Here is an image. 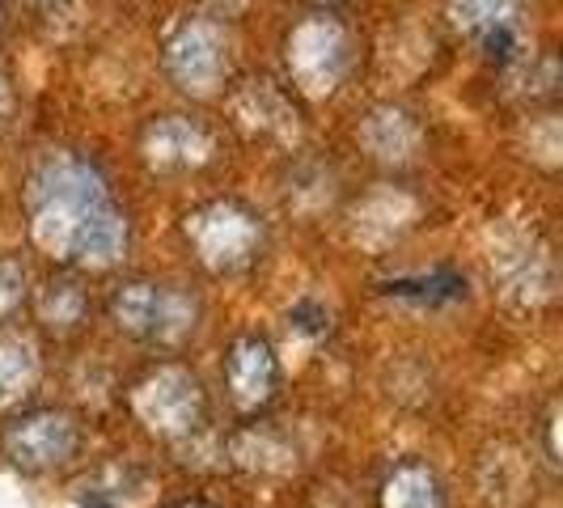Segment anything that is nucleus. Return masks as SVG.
<instances>
[{"label": "nucleus", "instance_id": "nucleus-1", "mask_svg": "<svg viewBox=\"0 0 563 508\" xmlns=\"http://www.w3.org/2000/svg\"><path fill=\"white\" fill-rule=\"evenodd\" d=\"M30 233L52 258L111 267L128 251V217L107 191V178L73 153H52L30 178Z\"/></svg>", "mask_w": 563, "mask_h": 508}, {"label": "nucleus", "instance_id": "nucleus-2", "mask_svg": "<svg viewBox=\"0 0 563 508\" xmlns=\"http://www.w3.org/2000/svg\"><path fill=\"white\" fill-rule=\"evenodd\" d=\"M187 242L196 258L217 272V276H233L242 267H251L263 246V225L251 208L233 203V199H217V203H203L187 217Z\"/></svg>", "mask_w": 563, "mask_h": 508}, {"label": "nucleus", "instance_id": "nucleus-3", "mask_svg": "<svg viewBox=\"0 0 563 508\" xmlns=\"http://www.w3.org/2000/svg\"><path fill=\"white\" fill-rule=\"evenodd\" d=\"M111 310H114V322L128 335L144 339V343H166V347L169 343H183L199 322V306L191 292L153 280L123 284L114 292Z\"/></svg>", "mask_w": 563, "mask_h": 508}, {"label": "nucleus", "instance_id": "nucleus-4", "mask_svg": "<svg viewBox=\"0 0 563 508\" xmlns=\"http://www.w3.org/2000/svg\"><path fill=\"white\" fill-rule=\"evenodd\" d=\"M292 85L306 98H331L352 68V38L335 18H306L284 43Z\"/></svg>", "mask_w": 563, "mask_h": 508}, {"label": "nucleus", "instance_id": "nucleus-5", "mask_svg": "<svg viewBox=\"0 0 563 508\" xmlns=\"http://www.w3.org/2000/svg\"><path fill=\"white\" fill-rule=\"evenodd\" d=\"M166 73L169 81L196 98L217 93L229 77V34L208 18H187L169 30L166 38Z\"/></svg>", "mask_w": 563, "mask_h": 508}, {"label": "nucleus", "instance_id": "nucleus-6", "mask_svg": "<svg viewBox=\"0 0 563 508\" xmlns=\"http://www.w3.org/2000/svg\"><path fill=\"white\" fill-rule=\"evenodd\" d=\"M132 407L153 432L162 437H187L203 423V386L191 368H153L132 390Z\"/></svg>", "mask_w": 563, "mask_h": 508}, {"label": "nucleus", "instance_id": "nucleus-7", "mask_svg": "<svg viewBox=\"0 0 563 508\" xmlns=\"http://www.w3.org/2000/svg\"><path fill=\"white\" fill-rule=\"evenodd\" d=\"M492 272L505 288L508 301L517 306H542L551 292H555V263H551V251L538 242L534 233H500L496 251H492Z\"/></svg>", "mask_w": 563, "mask_h": 508}, {"label": "nucleus", "instance_id": "nucleus-8", "mask_svg": "<svg viewBox=\"0 0 563 508\" xmlns=\"http://www.w3.org/2000/svg\"><path fill=\"white\" fill-rule=\"evenodd\" d=\"M73 453H77V423L64 411H52V407L30 411L4 428V457L26 475L56 471Z\"/></svg>", "mask_w": 563, "mask_h": 508}, {"label": "nucleus", "instance_id": "nucleus-9", "mask_svg": "<svg viewBox=\"0 0 563 508\" xmlns=\"http://www.w3.org/2000/svg\"><path fill=\"white\" fill-rule=\"evenodd\" d=\"M450 22L496 64L521 52V0H450Z\"/></svg>", "mask_w": 563, "mask_h": 508}, {"label": "nucleus", "instance_id": "nucleus-10", "mask_svg": "<svg viewBox=\"0 0 563 508\" xmlns=\"http://www.w3.org/2000/svg\"><path fill=\"white\" fill-rule=\"evenodd\" d=\"M141 153L148 169H157V174H187V169H203L217 157V141L196 119L166 114V119H153L144 128Z\"/></svg>", "mask_w": 563, "mask_h": 508}, {"label": "nucleus", "instance_id": "nucleus-11", "mask_svg": "<svg viewBox=\"0 0 563 508\" xmlns=\"http://www.w3.org/2000/svg\"><path fill=\"white\" fill-rule=\"evenodd\" d=\"M225 377H229V390H233V402L246 407V411H258L267 398L276 395V386H280L276 347L263 335L233 339V347H229L225 356Z\"/></svg>", "mask_w": 563, "mask_h": 508}, {"label": "nucleus", "instance_id": "nucleus-12", "mask_svg": "<svg viewBox=\"0 0 563 508\" xmlns=\"http://www.w3.org/2000/svg\"><path fill=\"white\" fill-rule=\"evenodd\" d=\"M361 144L368 148V157L382 162V166H407L420 153L423 132L416 123V114H407L402 107H377L361 123Z\"/></svg>", "mask_w": 563, "mask_h": 508}, {"label": "nucleus", "instance_id": "nucleus-13", "mask_svg": "<svg viewBox=\"0 0 563 508\" xmlns=\"http://www.w3.org/2000/svg\"><path fill=\"white\" fill-rule=\"evenodd\" d=\"M382 508H445L441 479L423 462H402L382 487Z\"/></svg>", "mask_w": 563, "mask_h": 508}, {"label": "nucleus", "instance_id": "nucleus-14", "mask_svg": "<svg viewBox=\"0 0 563 508\" xmlns=\"http://www.w3.org/2000/svg\"><path fill=\"white\" fill-rule=\"evenodd\" d=\"M38 377V356L26 339H0V407L18 402Z\"/></svg>", "mask_w": 563, "mask_h": 508}, {"label": "nucleus", "instance_id": "nucleus-15", "mask_svg": "<svg viewBox=\"0 0 563 508\" xmlns=\"http://www.w3.org/2000/svg\"><path fill=\"white\" fill-rule=\"evenodd\" d=\"M398 301H416V306H450L466 297V280L453 272H432V276H407V280H390L386 288Z\"/></svg>", "mask_w": 563, "mask_h": 508}, {"label": "nucleus", "instance_id": "nucleus-16", "mask_svg": "<svg viewBox=\"0 0 563 508\" xmlns=\"http://www.w3.org/2000/svg\"><path fill=\"white\" fill-rule=\"evenodd\" d=\"M38 310H43V322H47L52 331H73V327L85 318V292L73 280L47 284Z\"/></svg>", "mask_w": 563, "mask_h": 508}, {"label": "nucleus", "instance_id": "nucleus-17", "mask_svg": "<svg viewBox=\"0 0 563 508\" xmlns=\"http://www.w3.org/2000/svg\"><path fill=\"white\" fill-rule=\"evenodd\" d=\"M238 457L246 466H258V471H288L292 466V450H284L272 437H258V432H246L238 441Z\"/></svg>", "mask_w": 563, "mask_h": 508}, {"label": "nucleus", "instance_id": "nucleus-18", "mask_svg": "<svg viewBox=\"0 0 563 508\" xmlns=\"http://www.w3.org/2000/svg\"><path fill=\"white\" fill-rule=\"evenodd\" d=\"M327 331H331V313H327V306H318V301L292 306V313H288V335L306 339V343H318V339H327Z\"/></svg>", "mask_w": 563, "mask_h": 508}, {"label": "nucleus", "instance_id": "nucleus-19", "mask_svg": "<svg viewBox=\"0 0 563 508\" xmlns=\"http://www.w3.org/2000/svg\"><path fill=\"white\" fill-rule=\"evenodd\" d=\"M26 301V267L13 258H0V322Z\"/></svg>", "mask_w": 563, "mask_h": 508}, {"label": "nucleus", "instance_id": "nucleus-20", "mask_svg": "<svg viewBox=\"0 0 563 508\" xmlns=\"http://www.w3.org/2000/svg\"><path fill=\"white\" fill-rule=\"evenodd\" d=\"M13 114V85H9V77H4V68H0V123Z\"/></svg>", "mask_w": 563, "mask_h": 508}, {"label": "nucleus", "instance_id": "nucleus-21", "mask_svg": "<svg viewBox=\"0 0 563 508\" xmlns=\"http://www.w3.org/2000/svg\"><path fill=\"white\" fill-rule=\"evenodd\" d=\"M208 4H212L217 13H238V9L246 4V0H208Z\"/></svg>", "mask_w": 563, "mask_h": 508}, {"label": "nucleus", "instance_id": "nucleus-22", "mask_svg": "<svg viewBox=\"0 0 563 508\" xmlns=\"http://www.w3.org/2000/svg\"><path fill=\"white\" fill-rule=\"evenodd\" d=\"M77 508H119V505H111L107 496H85V500Z\"/></svg>", "mask_w": 563, "mask_h": 508}, {"label": "nucleus", "instance_id": "nucleus-23", "mask_svg": "<svg viewBox=\"0 0 563 508\" xmlns=\"http://www.w3.org/2000/svg\"><path fill=\"white\" fill-rule=\"evenodd\" d=\"M313 4H339V0H313Z\"/></svg>", "mask_w": 563, "mask_h": 508}, {"label": "nucleus", "instance_id": "nucleus-24", "mask_svg": "<svg viewBox=\"0 0 563 508\" xmlns=\"http://www.w3.org/2000/svg\"><path fill=\"white\" fill-rule=\"evenodd\" d=\"M0 30H4V4H0Z\"/></svg>", "mask_w": 563, "mask_h": 508}, {"label": "nucleus", "instance_id": "nucleus-25", "mask_svg": "<svg viewBox=\"0 0 563 508\" xmlns=\"http://www.w3.org/2000/svg\"><path fill=\"white\" fill-rule=\"evenodd\" d=\"M183 508H208V505H183Z\"/></svg>", "mask_w": 563, "mask_h": 508}]
</instances>
